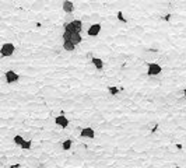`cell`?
Here are the masks:
<instances>
[{
  "label": "cell",
  "instance_id": "6da1fadb",
  "mask_svg": "<svg viewBox=\"0 0 186 168\" xmlns=\"http://www.w3.org/2000/svg\"><path fill=\"white\" fill-rule=\"evenodd\" d=\"M63 39L66 41H71L74 45H79L83 41V38L80 35V32H71V31H64L63 32Z\"/></svg>",
  "mask_w": 186,
  "mask_h": 168
},
{
  "label": "cell",
  "instance_id": "7a4b0ae2",
  "mask_svg": "<svg viewBox=\"0 0 186 168\" xmlns=\"http://www.w3.org/2000/svg\"><path fill=\"white\" fill-rule=\"evenodd\" d=\"M83 30V22L80 20H73L69 24L64 25V31H71V32H81Z\"/></svg>",
  "mask_w": 186,
  "mask_h": 168
},
{
  "label": "cell",
  "instance_id": "3957f363",
  "mask_svg": "<svg viewBox=\"0 0 186 168\" xmlns=\"http://www.w3.org/2000/svg\"><path fill=\"white\" fill-rule=\"evenodd\" d=\"M14 51H16V46L13 43H10V42H7V43H3V46L0 48V55L3 58H9V56H11L14 53Z\"/></svg>",
  "mask_w": 186,
  "mask_h": 168
},
{
  "label": "cell",
  "instance_id": "277c9868",
  "mask_svg": "<svg viewBox=\"0 0 186 168\" xmlns=\"http://www.w3.org/2000/svg\"><path fill=\"white\" fill-rule=\"evenodd\" d=\"M4 79H6V83L7 84H13V83H16V81H18L20 76H18V73H16V72L9 70V72H6Z\"/></svg>",
  "mask_w": 186,
  "mask_h": 168
},
{
  "label": "cell",
  "instance_id": "5b68a950",
  "mask_svg": "<svg viewBox=\"0 0 186 168\" xmlns=\"http://www.w3.org/2000/svg\"><path fill=\"white\" fill-rule=\"evenodd\" d=\"M162 72V67L157 64V63H149V70H147V74L149 76H157Z\"/></svg>",
  "mask_w": 186,
  "mask_h": 168
},
{
  "label": "cell",
  "instance_id": "8992f818",
  "mask_svg": "<svg viewBox=\"0 0 186 168\" xmlns=\"http://www.w3.org/2000/svg\"><path fill=\"white\" fill-rule=\"evenodd\" d=\"M99 31H101V24H94V25H91L90 28H88L87 34H88L90 37H97V35L99 34Z\"/></svg>",
  "mask_w": 186,
  "mask_h": 168
},
{
  "label": "cell",
  "instance_id": "52a82bcc",
  "mask_svg": "<svg viewBox=\"0 0 186 168\" xmlns=\"http://www.w3.org/2000/svg\"><path fill=\"white\" fill-rule=\"evenodd\" d=\"M55 122H56V125L60 126V127H67V125H69V121H67V118L63 115L60 116H56V119H55Z\"/></svg>",
  "mask_w": 186,
  "mask_h": 168
},
{
  "label": "cell",
  "instance_id": "ba28073f",
  "mask_svg": "<svg viewBox=\"0 0 186 168\" xmlns=\"http://www.w3.org/2000/svg\"><path fill=\"white\" fill-rule=\"evenodd\" d=\"M80 136H81V137H90V139H94L95 133H94V130H92L91 127H85V129H81V132H80Z\"/></svg>",
  "mask_w": 186,
  "mask_h": 168
},
{
  "label": "cell",
  "instance_id": "9c48e42d",
  "mask_svg": "<svg viewBox=\"0 0 186 168\" xmlns=\"http://www.w3.org/2000/svg\"><path fill=\"white\" fill-rule=\"evenodd\" d=\"M76 46L77 45H74L71 41H66V39H63V49L64 51H67V52H73L76 49Z\"/></svg>",
  "mask_w": 186,
  "mask_h": 168
},
{
  "label": "cell",
  "instance_id": "30bf717a",
  "mask_svg": "<svg viewBox=\"0 0 186 168\" xmlns=\"http://www.w3.org/2000/svg\"><path fill=\"white\" fill-rule=\"evenodd\" d=\"M74 10V4L70 1V0H64L63 1V11H66V13H71V11Z\"/></svg>",
  "mask_w": 186,
  "mask_h": 168
},
{
  "label": "cell",
  "instance_id": "8fae6325",
  "mask_svg": "<svg viewBox=\"0 0 186 168\" xmlns=\"http://www.w3.org/2000/svg\"><path fill=\"white\" fill-rule=\"evenodd\" d=\"M91 62H92V64L95 66L98 70H101L102 67H104V62H102L101 59H98V58H92L91 59Z\"/></svg>",
  "mask_w": 186,
  "mask_h": 168
},
{
  "label": "cell",
  "instance_id": "7c38bea8",
  "mask_svg": "<svg viewBox=\"0 0 186 168\" xmlns=\"http://www.w3.org/2000/svg\"><path fill=\"white\" fill-rule=\"evenodd\" d=\"M62 147H63V150H70L71 148V140H64L63 142V144H62Z\"/></svg>",
  "mask_w": 186,
  "mask_h": 168
},
{
  "label": "cell",
  "instance_id": "4fadbf2b",
  "mask_svg": "<svg viewBox=\"0 0 186 168\" xmlns=\"http://www.w3.org/2000/svg\"><path fill=\"white\" fill-rule=\"evenodd\" d=\"M21 146V148H31V140H22V143L20 144Z\"/></svg>",
  "mask_w": 186,
  "mask_h": 168
},
{
  "label": "cell",
  "instance_id": "5bb4252c",
  "mask_svg": "<svg viewBox=\"0 0 186 168\" xmlns=\"http://www.w3.org/2000/svg\"><path fill=\"white\" fill-rule=\"evenodd\" d=\"M22 140H24V139H22L21 136H14V143H16V144H18V146L22 143Z\"/></svg>",
  "mask_w": 186,
  "mask_h": 168
},
{
  "label": "cell",
  "instance_id": "9a60e30c",
  "mask_svg": "<svg viewBox=\"0 0 186 168\" xmlns=\"http://www.w3.org/2000/svg\"><path fill=\"white\" fill-rule=\"evenodd\" d=\"M118 18H119V20H122L123 22H126V20H125V18H123V16H122V13H120V11H119V13H118Z\"/></svg>",
  "mask_w": 186,
  "mask_h": 168
},
{
  "label": "cell",
  "instance_id": "2e32d148",
  "mask_svg": "<svg viewBox=\"0 0 186 168\" xmlns=\"http://www.w3.org/2000/svg\"><path fill=\"white\" fill-rule=\"evenodd\" d=\"M111 93H112V94H116L118 90H116V88H111Z\"/></svg>",
  "mask_w": 186,
  "mask_h": 168
},
{
  "label": "cell",
  "instance_id": "e0dca14e",
  "mask_svg": "<svg viewBox=\"0 0 186 168\" xmlns=\"http://www.w3.org/2000/svg\"><path fill=\"white\" fill-rule=\"evenodd\" d=\"M20 167H21L20 164H14V165H11V168H20Z\"/></svg>",
  "mask_w": 186,
  "mask_h": 168
},
{
  "label": "cell",
  "instance_id": "ac0fdd59",
  "mask_svg": "<svg viewBox=\"0 0 186 168\" xmlns=\"http://www.w3.org/2000/svg\"><path fill=\"white\" fill-rule=\"evenodd\" d=\"M183 94H185V97H186V88H185V90H183Z\"/></svg>",
  "mask_w": 186,
  "mask_h": 168
},
{
  "label": "cell",
  "instance_id": "d6986e66",
  "mask_svg": "<svg viewBox=\"0 0 186 168\" xmlns=\"http://www.w3.org/2000/svg\"><path fill=\"white\" fill-rule=\"evenodd\" d=\"M0 20H1V17H0Z\"/></svg>",
  "mask_w": 186,
  "mask_h": 168
}]
</instances>
